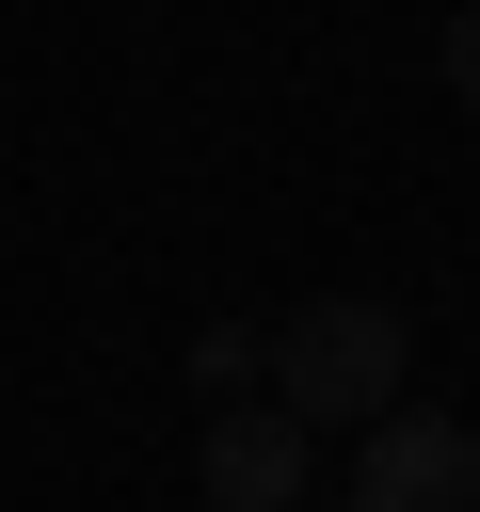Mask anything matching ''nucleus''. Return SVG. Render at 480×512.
I'll return each instance as SVG.
<instances>
[{"label": "nucleus", "mask_w": 480, "mask_h": 512, "mask_svg": "<svg viewBox=\"0 0 480 512\" xmlns=\"http://www.w3.org/2000/svg\"><path fill=\"white\" fill-rule=\"evenodd\" d=\"M272 400L304 416V432H352V416H384L400 400V368H416V320L384 304V288H320V304H288L272 320Z\"/></svg>", "instance_id": "nucleus-1"}, {"label": "nucleus", "mask_w": 480, "mask_h": 512, "mask_svg": "<svg viewBox=\"0 0 480 512\" xmlns=\"http://www.w3.org/2000/svg\"><path fill=\"white\" fill-rule=\"evenodd\" d=\"M352 512H480V432L464 416H352Z\"/></svg>", "instance_id": "nucleus-2"}, {"label": "nucleus", "mask_w": 480, "mask_h": 512, "mask_svg": "<svg viewBox=\"0 0 480 512\" xmlns=\"http://www.w3.org/2000/svg\"><path fill=\"white\" fill-rule=\"evenodd\" d=\"M192 480H208V512H304V416L288 400H224Z\"/></svg>", "instance_id": "nucleus-3"}, {"label": "nucleus", "mask_w": 480, "mask_h": 512, "mask_svg": "<svg viewBox=\"0 0 480 512\" xmlns=\"http://www.w3.org/2000/svg\"><path fill=\"white\" fill-rule=\"evenodd\" d=\"M192 384H208V400H240V384H256V336H240V320H208V336H192Z\"/></svg>", "instance_id": "nucleus-4"}, {"label": "nucleus", "mask_w": 480, "mask_h": 512, "mask_svg": "<svg viewBox=\"0 0 480 512\" xmlns=\"http://www.w3.org/2000/svg\"><path fill=\"white\" fill-rule=\"evenodd\" d=\"M448 96H464V112H480V0H464V16H448Z\"/></svg>", "instance_id": "nucleus-5"}]
</instances>
